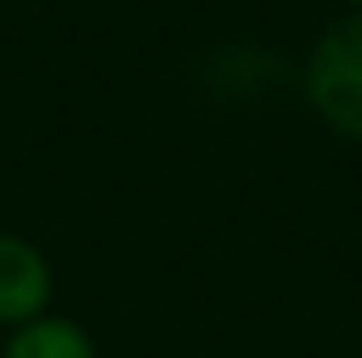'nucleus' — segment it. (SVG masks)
<instances>
[{
    "label": "nucleus",
    "mask_w": 362,
    "mask_h": 358,
    "mask_svg": "<svg viewBox=\"0 0 362 358\" xmlns=\"http://www.w3.org/2000/svg\"><path fill=\"white\" fill-rule=\"evenodd\" d=\"M303 97L341 139L362 144V13H341L303 59Z\"/></svg>",
    "instance_id": "obj_1"
},
{
    "label": "nucleus",
    "mask_w": 362,
    "mask_h": 358,
    "mask_svg": "<svg viewBox=\"0 0 362 358\" xmlns=\"http://www.w3.org/2000/svg\"><path fill=\"white\" fill-rule=\"evenodd\" d=\"M337 4H341L346 13H362V0H337Z\"/></svg>",
    "instance_id": "obj_4"
},
{
    "label": "nucleus",
    "mask_w": 362,
    "mask_h": 358,
    "mask_svg": "<svg viewBox=\"0 0 362 358\" xmlns=\"http://www.w3.org/2000/svg\"><path fill=\"white\" fill-rule=\"evenodd\" d=\"M0 358H101V354H97L93 333L81 321L47 312V316L30 321L21 329H8Z\"/></svg>",
    "instance_id": "obj_3"
},
{
    "label": "nucleus",
    "mask_w": 362,
    "mask_h": 358,
    "mask_svg": "<svg viewBox=\"0 0 362 358\" xmlns=\"http://www.w3.org/2000/svg\"><path fill=\"white\" fill-rule=\"evenodd\" d=\"M51 299L55 270L47 253L17 232H0V329H21L47 316Z\"/></svg>",
    "instance_id": "obj_2"
}]
</instances>
